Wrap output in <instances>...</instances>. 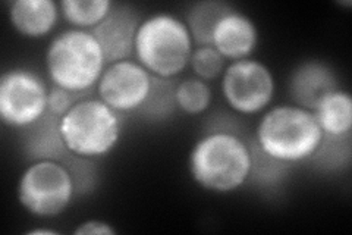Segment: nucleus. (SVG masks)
I'll list each match as a JSON object with an SVG mask.
<instances>
[{"instance_id": "nucleus-1", "label": "nucleus", "mask_w": 352, "mask_h": 235, "mask_svg": "<svg viewBox=\"0 0 352 235\" xmlns=\"http://www.w3.org/2000/svg\"><path fill=\"white\" fill-rule=\"evenodd\" d=\"M188 170L194 183L206 192L234 193L251 178V145L235 131L214 128L192 145Z\"/></svg>"}, {"instance_id": "nucleus-2", "label": "nucleus", "mask_w": 352, "mask_h": 235, "mask_svg": "<svg viewBox=\"0 0 352 235\" xmlns=\"http://www.w3.org/2000/svg\"><path fill=\"white\" fill-rule=\"evenodd\" d=\"M324 140L310 109L279 105L266 110L256 130V145L267 158L286 166L313 159Z\"/></svg>"}, {"instance_id": "nucleus-3", "label": "nucleus", "mask_w": 352, "mask_h": 235, "mask_svg": "<svg viewBox=\"0 0 352 235\" xmlns=\"http://www.w3.org/2000/svg\"><path fill=\"white\" fill-rule=\"evenodd\" d=\"M107 62L91 31L69 28L54 37L46 52L52 85L87 96L96 90Z\"/></svg>"}, {"instance_id": "nucleus-4", "label": "nucleus", "mask_w": 352, "mask_h": 235, "mask_svg": "<svg viewBox=\"0 0 352 235\" xmlns=\"http://www.w3.org/2000/svg\"><path fill=\"white\" fill-rule=\"evenodd\" d=\"M192 50L194 40L184 19L159 12L141 21L134 56L151 75L173 80L190 66Z\"/></svg>"}, {"instance_id": "nucleus-5", "label": "nucleus", "mask_w": 352, "mask_h": 235, "mask_svg": "<svg viewBox=\"0 0 352 235\" xmlns=\"http://www.w3.org/2000/svg\"><path fill=\"white\" fill-rule=\"evenodd\" d=\"M66 149L84 159H98L112 152L122 134V115L102 99L87 96L59 118Z\"/></svg>"}, {"instance_id": "nucleus-6", "label": "nucleus", "mask_w": 352, "mask_h": 235, "mask_svg": "<svg viewBox=\"0 0 352 235\" xmlns=\"http://www.w3.org/2000/svg\"><path fill=\"white\" fill-rule=\"evenodd\" d=\"M18 201L30 215L50 219L62 215L76 194L69 167L59 161L31 162L18 181Z\"/></svg>"}, {"instance_id": "nucleus-7", "label": "nucleus", "mask_w": 352, "mask_h": 235, "mask_svg": "<svg viewBox=\"0 0 352 235\" xmlns=\"http://www.w3.org/2000/svg\"><path fill=\"white\" fill-rule=\"evenodd\" d=\"M220 90L226 105L236 114L257 115L270 106L276 80L266 63L247 58L226 65Z\"/></svg>"}, {"instance_id": "nucleus-8", "label": "nucleus", "mask_w": 352, "mask_h": 235, "mask_svg": "<svg viewBox=\"0 0 352 235\" xmlns=\"http://www.w3.org/2000/svg\"><path fill=\"white\" fill-rule=\"evenodd\" d=\"M50 87L25 68H12L0 76V119L5 125L24 130L47 114Z\"/></svg>"}, {"instance_id": "nucleus-9", "label": "nucleus", "mask_w": 352, "mask_h": 235, "mask_svg": "<svg viewBox=\"0 0 352 235\" xmlns=\"http://www.w3.org/2000/svg\"><path fill=\"white\" fill-rule=\"evenodd\" d=\"M153 75L138 61H118L106 66L96 93L118 114H132L146 103Z\"/></svg>"}, {"instance_id": "nucleus-10", "label": "nucleus", "mask_w": 352, "mask_h": 235, "mask_svg": "<svg viewBox=\"0 0 352 235\" xmlns=\"http://www.w3.org/2000/svg\"><path fill=\"white\" fill-rule=\"evenodd\" d=\"M137 9L125 3H115L109 15L91 30L100 44L107 65L118 61L132 59L135 36L141 24Z\"/></svg>"}, {"instance_id": "nucleus-11", "label": "nucleus", "mask_w": 352, "mask_h": 235, "mask_svg": "<svg viewBox=\"0 0 352 235\" xmlns=\"http://www.w3.org/2000/svg\"><path fill=\"white\" fill-rule=\"evenodd\" d=\"M258 28L248 15L232 8L220 19L212 36V46L226 61L247 59L258 46Z\"/></svg>"}, {"instance_id": "nucleus-12", "label": "nucleus", "mask_w": 352, "mask_h": 235, "mask_svg": "<svg viewBox=\"0 0 352 235\" xmlns=\"http://www.w3.org/2000/svg\"><path fill=\"white\" fill-rule=\"evenodd\" d=\"M336 88L339 85L335 72L320 61L302 62L292 71L289 80V93L294 105L310 110L324 94Z\"/></svg>"}, {"instance_id": "nucleus-13", "label": "nucleus", "mask_w": 352, "mask_h": 235, "mask_svg": "<svg viewBox=\"0 0 352 235\" xmlns=\"http://www.w3.org/2000/svg\"><path fill=\"white\" fill-rule=\"evenodd\" d=\"M9 21L18 34L41 39L58 25L60 6L54 0H15L9 3Z\"/></svg>"}, {"instance_id": "nucleus-14", "label": "nucleus", "mask_w": 352, "mask_h": 235, "mask_svg": "<svg viewBox=\"0 0 352 235\" xmlns=\"http://www.w3.org/2000/svg\"><path fill=\"white\" fill-rule=\"evenodd\" d=\"M22 131V150L31 162L59 161L65 162L71 153L66 149L59 131V116L47 112L36 124Z\"/></svg>"}, {"instance_id": "nucleus-15", "label": "nucleus", "mask_w": 352, "mask_h": 235, "mask_svg": "<svg viewBox=\"0 0 352 235\" xmlns=\"http://www.w3.org/2000/svg\"><path fill=\"white\" fill-rule=\"evenodd\" d=\"M313 114L324 137L344 139L351 137L352 130V97L348 92L336 88L324 94L316 106Z\"/></svg>"}, {"instance_id": "nucleus-16", "label": "nucleus", "mask_w": 352, "mask_h": 235, "mask_svg": "<svg viewBox=\"0 0 352 235\" xmlns=\"http://www.w3.org/2000/svg\"><path fill=\"white\" fill-rule=\"evenodd\" d=\"M230 9L232 6L222 0H200L192 3L186 10L185 24L191 32L194 44L212 46L213 30Z\"/></svg>"}, {"instance_id": "nucleus-17", "label": "nucleus", "mask_w": 352, "mask_h": 235, "mask_svg": "<svg viewBox=\"0 0 352 235\" xmlns=\"http://www.w3.org/2000/svg\"><path fill=\"white\" fill-rule=\"evenodd\" d=\"M112 0H62V17L72 28L91 31L109 15L113 8Z\"/></svg>"}, {"instance_id": "nucleus-18", "label": "nucleus", "mask_w": 352, "mask_h": 235, "mask_svg": "<svg viewBox=\"0 0 352 235\" xmlns=\"http://www.w3.org/2000/svg\"><path fill=\"white\" fill-rule=\"evenodd\" d=\"M175 99L176 106L185 115L197 116L204 114L210 108L213 93L208 83L197 76H191L176 84Z\"/></svg>"}, {"instance_id": "nucleus-19", "label": "nucleus", "mask_w": 352, "mask_h": 235, "mask_svg": "<svg viewBox=\"0 0 352 235\" xmlns=\"http://www.w3.org/2000/svg\"><path fill=\"white\" fill-rule=\"evenodd\" d=\"M176 83L166 78H159L153 75L151 90L146 103L138 110L141 115L151 119H164L170 116L178 109L175 99Z\"/></svg>"}, {"instance_id": "nucleus-20", "label": "nucleus", "mask_w": 352, "mask_h": 235, "mask_svg": "<svg viewBox=\"0 0 352 235\" xmlns=\"http://www.w3.org/2000/svg\"><path fill=\"white\" fill-rule=\"evenodd\" d=\"M190 66L194 76L208 83L222 76L226 68V59L213 46H197L192 50Z\"/></svg>"}, {"instance_id": "nucleus-21", "label": "nucleus", "mask_w": 352, "mask_h": 235, "mask_svg": "<svg viewBox=\"0 0 352 235\" xmlns=\"http://www.w3.org/2000/svg\"><path fill=\"white\" fill-rule=\"evenodd\" d=\"M82 97H87V96L76 94V93L65 90V88L52 85L49 90V99H47V112L60 118Z\"/></svg>"}, {"instance_id": "nucleus-22", "label": "nucleus", "mask_w": 352, "mask_h": 235, "mask_svg": "<svg viewBox=\"0 0 352 235\" xmlns=\"http://www.w3.org/2000/svg\"><path fill=\"white\" fill-rule=\"evenodd\" d=\"M75 235H115L116 229L106 221L100 219H88L81 222L76 229Z\"/></svg>"}, {"instance_id": "nucleus-23", "label": "nucleus", "mask_w": 352, "mask_h": 235, "mask_svg": "<svg viewBox=\"0 0 352 235\" xmlns=\"http://www.w3.org/2000/svg\"><path fill=\"white\" fill-rule=\"evenodd\" d=\"M28 235H56L58 231H53L49 228H34L27 232Z\"/></svg>"}, {"instance_id": "nucleus-24", "label": "nucleus", "mask_w": 352, "mask_h": 235, "mask_svg": "<svg viewBox=\"0 0 352 235\" xmlns=\"http://www.w3.org/2000/svg\"><path fill=\"white\" fill-rule=\"evenodd\" d=\"M338 5H340V6H352V2H351V0H348V2H338Z\"/></svg>"}]
</instances>
